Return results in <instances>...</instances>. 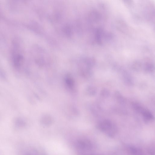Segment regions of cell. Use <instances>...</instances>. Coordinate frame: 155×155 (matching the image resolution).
<instances>
[{"label": "cell", "mask_w": 155, "mask_h": 155, "mask_svg": "<svg viewBox=\"0 0 155 155\" xmlns=\"http://www.w3.org/2000/svg\"><path fill=\"white\" fill-rule=\"evenodd\" d=\"M100 130L103 132L110 137H113L117 133L116 126L108 120L102 121L99 126Z\"/></svg>", "instance_id": "6da1fadb"}, {"label": "cell", "mask_w": 155, "mask_h": 155, "mask_svg": "<svg viewBox=\"0 0 155 155\" xmlns=\"http://www.w3.org/2000/svg\"><path fill=\"white\" fill-rule=\"evenodd\" d=\"M146 120L150 121L153 119V116L152 114L149 112L145 110L142 113Z\"/></svg>", "instance_id": "7a4b0ae2"}, {"label": "cell", "mask_w": 155, "mask_h": 155, "mask_svg": "<svg viewBox=\"0 0 155 155\" xmlns=\"http://www.w3.org/2000/svg\"><path fill=\"white\" fill-rule=\"evenodd\" d=\"M133 106L135 110L142 114L143 113L145 110L138 103H134Z\"/></svg>", "instance_id": "3957f363"}, {"label": "cell", "mask_w": 155, "mask_h": 155, "mask_svg": "<svg viewBox=\"0 0 155 155\" xmlns=\"http://www.w3.org/2000/svg\"><path fill=\"white\" fill-rule=\"evenodd\" d=\"M109 92L106 89H104L102 90L101 94L103 96L107 97L109 95Z\"/></svg>", "instance_id": "277c9868"}]
</instances>
